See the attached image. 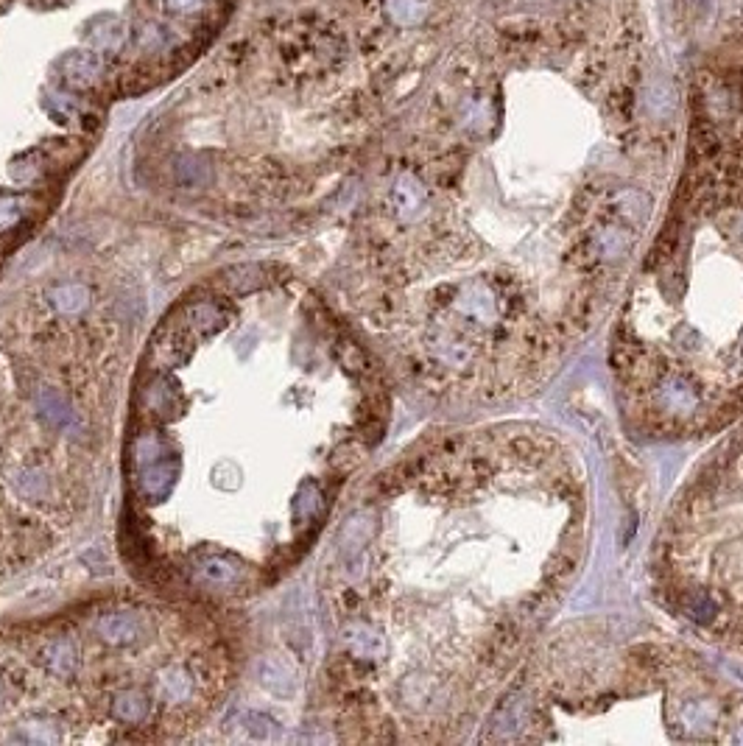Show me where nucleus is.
Wrapping results in <instances>:
<instances>
[{"instance_id": "obj_1", "label": "nucleus", "mask_w": 743, "mask_h": 746, "mask_svg": "<svg viewBox=\"0 0 743 746\" xmlns=\"http://www.w3.org/2000/svg\"><path fill=\"white\" fill-rule=\"evenodd\" d=\"M403 478L425 517L428 601L394 699L425 738H456L506 696L576 582L587 481L534 425L464 431Z\"/></svg>"}, {"instance_id": "obj_2", "label": "nucleus", "mask_w": 743, "mask_h": 746, "mask_svg": "<svg viewBox=\"0 0 743 746\" xmlns=\"http://www.w3.org/2000/svg\"><path fill=\"white\" fill-rule=\"evenodd\" d=\"M609 361L646 434H710L741 417L743 165L682 190L618 302Z\"/></svg>"}, {"instance_id": "obj_3", "label": "nucleus", "mask_w": 743, "mask_h": 746, "mask_svg": "<svg viewBox=\"0 0 743 746\" xmlns=\"http://www.w3.org/2000/svg\"><path fill=\"white\" fill-rule=\"evenodd\" d=\"M500 702V738L743 744V693L654 640H556Z\"/></svg>"}, {"instance_id": "obj_4", "label": "nucleus", "mask_w": 743, "mask_h": 746, "mask_svg": "<svg viewBox=\"0 0 743 746\" xmlns=\"http://www.w3.org/2000/svg\"><path fill=\"white\" fill-rule=\"evenodd\" d=\"M657 579L685 621L743 654V428L676 498L657 543Z\"/></svg>"}, {"instance_id": "obj_5", "label": "nucleus", "mask_w": 743, "mask_h": 746, "mask_svg": "<svg viewBox=\"0 0 743 746\" xmlns=\"http://www.w3.org/2000/svg\"><path fill=\"white\" fill-rule=\"evenodd\" d=\"M176 484V462L174 459H160L146 467H140V489L151 503L163 501L171 495Z\"/></svg>"}, {"instance_id": "obj_6", "label": "nucleus", "mask_w": 743, "mask_h": 746, "mask_svg": "<svg viewBox=\"0 0 743 746\" xmlns=\"http://www.w3.org/2000/svg\"><path fill=\"white\" fill-rule=\"evenodd\" d=\"M193 576L204 584V587H232L241 582V565L227 557H204L196 562Z\"/></svg>"}, {"instance_id": "obj_7", "label": "nucleus", "mask_w": 743, "mask_h": 746, "mask_svg": "<svg viewBox=\"0 0 743 746\" xmlns=\"http://www.w3.org/2000/svg\"><path fill=\"white\" fill-rule=\"evenodd\" d=\"M257 679H260V685L266 688L274 696H291L294 688H297V674H294V668L280 660V657H266V660H260L257 665Z\"/></svg>"}, {"instance_id": "obj_8", "label": "nucleus", "mask_w": 743, "mask_h": 746, "mask_svg": "<svg viewBox=\"0 0 743 746\" xmlns=\"http://www.w3.org/2000/svg\"><path fill=\"white\" fill-rule=\"evenodd\" d=\"M98 635L109 646H129L135 643L140 635V621L132 612H115V615H104L98 621Z\"/></svg>"}, {"instance_id": "obj_9", "label": "nucleus", "mask_w": 743, "mask_h": 746, "mask_svg": "<svg viewBox=\"0 0 743 746\" xmlns=\"http://www.w3.org/2000/svg\"><path fill=\"white\" fill-rule=\"evenodd\" d=\"M224 325V316L213 302H196L190 305L185 316H182V327L190 333V339H202V336H213L218 327Z\"/></svg>"}, {"instance_id": "obj_10", "label": "nucleus", "mask_w": 743, "mask_h": 746, "mask_svg": "<svg viewBox=\"0 0 743 746\" xmlns=\"http://www.w3.org/2000/svg\"><path fill=\"white\" fill-rule=\"evenodd\" d=\"M42 660L48 665V671L56 674V677H73L76 668H79V654H76V646L73 640L68 638H56L51 640L45 649H42Z\"/></svg>"}, {"instance_id": "obj_11", "label": "nucleus", "mask_w": 743, "mask_h": 746, "mask_svg": "<svg viewBox=\"0 0 743 746\" xmlns=\"http://www.w3.org/2000/svg\"><path fill=\"white\" fill-rule=\"evenodd\" d=\"M322 509H325V492L319 489L316 481H305L299 487L297 495H294V506H291L294 523L297 526H308V523H313L316 517L322 515Z\"/></svg>"}, {"instance_id": "obj_12", "label": "nucleus", "mask_w": 743, "mask_h": 746, "mask_svg": "<svg viewBox=\"0 0 743 746\" xmlns=\"http://www.w3.org/2000/svg\"><path fill=\"white\" fill-rule=\"evenodd\" d=\"M149 699L137 691H123L112 699V716L123 724H140L149 719Z\"/></svg>"}, {"instance_id": "obj_13", "label": "nucleus", "mask_w": 743, "mask_h": 746, "mask_svg": "<svg viewBox=\"0 0 743 746\" xmlns=\"http://www.w3.org/2000/svg\"><path fill=\"white\" fill-rule=\"evenodd\" d=\"M160 693L168 702H185L193 693V679L185 668H165L160 674Z\"/></svg>"}, {"instance_id": "obj_14", "label": "nucleus", "mask_w": 743, "mask_h": 746, "mask_svg": "<svg viewBox=\"0 0 743 746\" xmlns=\"http://www.w3.org/2000/svg\"><path fill=\"white\" fill-rule=\"evenodd\" d=\"M40 408H42V417L56 425V428H68L73 425V411L68 408V403L62 400V394L51 392V389H45L40 394Z\"/></svg>"}, {"instance_id": "obj_15", "label": "nucleus", "mask_w": 743, "mask_h": 746, "mask_svg": "<svg viewBox=\"0 0 743 746\" xmlns=\"http://www.w3.org/2000/svg\"><path fill=\"white\" fill-rule=\"evenodd\" d=\"M51 299H54V305L62 313H79L87 308L90 294H87V288H84V285L70 283V285H59L54 294H51Z\"/></svg>"}, {"instance_id": "obj_16", "label": "nucleus", "mask_w": 743, "mask_h": 746, "mask_svg": "<svg viewBox=\"0 0 743 746\" xmlns=\"http://www.w3.org/2000/svg\"><path fill=\"white\" fill-rule=\"evenodd\" d=\"M241 730H244L246 738H252V741H271L274 733H277V724H274V719L266 716V713L249 710V713H244V719H241Z\"/></svg>"}, {"instance_id": "obj_17", "label": "nucleus", "mask_w": 743, "mask_h": 746, "mask_svg": "<svg viewBox=\"0 0 743 746\" xmlns=\"http://www.w3.org/2000/svg\"><path fill=\"white\" fill-rule=\"evenodd\" d=\"M28 213V202L23 196H12V193H3L0 196V232L14 227L20 218Z\"/></svg>"}, {"instance_id": "obj_18", "label": "nucleus", "mask_w": 743, "mask_h": 746, "mask_svg": "<svg viewBox=\"0 0 743 746\" xmlns=\"http://www.w3.org/2000/svg\"><path fill=\"white\" fill-rule=\"evenodd\" d=\"M146 403H149L151 411H157V414L165 417V414H171L176 408V394L165 380H157L151 389H146Z\"/></svg>"}, {"instance_id": "obj_19", "label": "nucleus", "mask_w": 743, "mask_h": 746, "mask_svg": "<svg viewBox=\"0 0 743 746\" xmlns=\"http://www.w3.org/2000/svg\"><path fill=\"white\" fill-rule=\"evenodd\" d=\"M165 450L168 448H165V442L157 434L143 436V439H137V445H135L137 464H140V467H146V464H151V462H160L163 456H168Z\"/></svg>"}, {"instance_id": "obj_20", "label": "nucleus", "mask_w": 743, "mask_h": 746, "mask_svg": "<svg viewBox=\"0 0 743 746\" xmlns=\"http://www.w3.org/2000/svg\"><path fill=\"white\" fill-rule=\"evenodd\" d=\"M23 741H31V744H59L62 735L56 733L54 724H45V721H31L26 724V730L20 735Z\"/></svg>"}]
</instances>
